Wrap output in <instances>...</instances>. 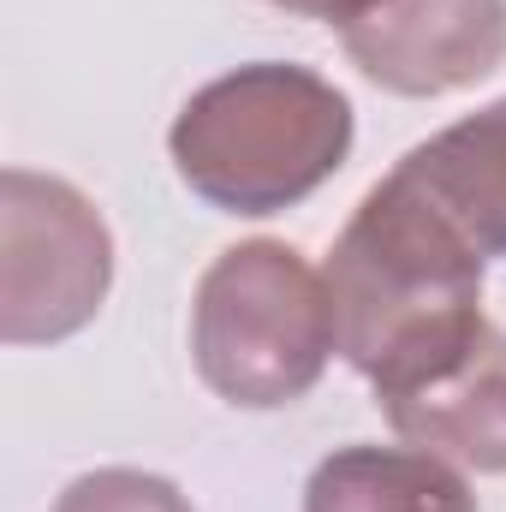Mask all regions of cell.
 Returning <instances> with one entry per match:
<instances>
[{"label": "cell", "instance_id": "7", "mask_svg": "<svg viewBox=\"0 0 506 512\" xmlns=\"http://www.w3.org/2000/svg\"><path fill=\"white\" fill-rule=\"evenodd\" d=\"M393 173L429 197V209H441L483 262L506 256V96L405 149Z\"/></svg>", "mask_w": 506, "mask_h": 512}, {"label": "cell", "instance_id": "6", "mask_svg": "<svg viewBox=\"0 0 506 512\" xmlns=\"http://www.w3.org/2000/svg\"><path fill=\"white\" fill-rule=\"evenodd\" d=\"M393 423V435H405L411 447L465 465V471H506V334L483 328L477 346L441 370L435 382L376 399Z\"/></svg>", "mask_w": 506, "mask_h": 512}, {"label": "cell", "instance_id": "10", "mask_svg": "<svg viewBox=\"0 0 506 512\" xmlns=\"http://www.w3.org/2000/svg\"><path fill=\"white\" fill-rule=\"evenodd\" d=\"M268 6H280V12H292V18H322V24H352V18H364V12H376L381 0H268Z\"/></svg>", "mask_w": 506, "mask_h": 512}, {"label": "cell", "instance_id": "1", "mask_svg": "<svg viewBox=\"0 0 506 512\" xmlns=\"http://www.w3.org/2000/svg\"><path fill=\"white\" fill-rule=\"evenodd\" d=\"M322 280L340 358L376 387V399L435 382L489 328L477 245L399 173L364 191Z\"/></svg>", "mask_w": 506, "mask_h": 512}, {"label": "cell", "instance_id": "4", "mask_svg": "<svg viewBox=\"0 0 506 512\" xmlns=\"http://www.w3.org/2000/svg\"><path fill=\"white\" fill-rule=\"evenodd\" d=\"M114 286V233L96 203L30 167L0 173V340L54 346L96 322Z\"/></svg>", "mask_w": 506, "mask_h": 512}, {"label": "cell", "instance_id": "5", "mask_svg": "<svg viewBox=\"0 0 506 512\" xmlns=\"http://www.w3.org/2000/svg\"><path fill=\"white\" fill-rule=\"evenodd\" d=\"M340 42L393 96L471 90L506 60V0H381L340 30Z\"/></svg>", "mask_w": 506, "mask_h": 512}, {"label": "cell", "instance_id": "9", "mask_svg": "<svg viewBox=\"0 0 506 512\" xmlns=\"http://www.w3.org/2000/svg\"><path fill=\"white\" fill-rule=\"evenodd\" d=\"M54 512H191V501L179 483H167L155 471L108 465V471H84L78 483H66Z\"/></svg>", "mask_w": 506, "mask_h": 512}, {"label": "cell", "instance_id": "3", "mask_svg": "<svg viewBox=\"0 0 506 512\" xmlns=\"http://www.w3.org/2000/svg\"><path fill=\"white\" fill-rule=\"evenodd\" d=\"M334 340L328 280L286 239L221 251L191 298V364L203 387L239 411H274L322 382Z\"/></svg>", "mask_w": 506, "mask_h": 512}, {"label": "cell", "instance_id": "8", "mask_svg": "<svg viewBox=\"0 0 506 512\" xmlns=\"http://www.w3.org/2000/svg\"><path fill=\"white\" fill-rule=\"evenodd\" d=\"M304 512H477L471 483L423 447H334L310 483Z\"/></svg>", "mask_w": 506, "mask_h": 512}, {"label": "cell", "instance_id": "2", "mask_svg": "<svg viewBox=\"0 0 506 512\" xmlns=\"http://www.w3.org/2000/svg\"><path fill=\"white\" fill-rule=\"evenodd\" d=\"M352 102L322 72L251 60L203 84L167 131L179 179L221 215H280L316 197L352 155Z\"/></svg>", "mask_w": 506, "mask_h": 512}]
</instances>
